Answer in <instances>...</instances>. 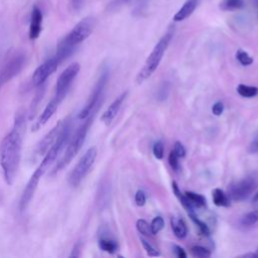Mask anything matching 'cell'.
I'll list each match as a JSON object with an SVG mask.
<instances>
[{
    "instance_id": "1f68e13d",
    "label": "cell",
    "mask_w": 258,
    "mask_h": 258,
    "mask_svg": "<svg viewBox=\"0 0 258 258\" xmlns=\"http://www.w3.org/2000/svg\"><path fill=\"white\" fill-rule=\"evenodd\" d=\"M178 156L174 153L173 150L170 151L169 155H168V163L170 165V167L174 170V171H177L178 168H179V161H178Z\"/></svg>"
},
{
    "instance_id": "f35d334b",
    "label": "cell",
    "mask_w": 258,
    "mask_h": 258,
    "mask_svg": "<svg viewBox=\"0 0 258 258\" xmlns=\"http://www.w3.org/2000/svg\"><path fill=\"white\" fill-rule=\"evenodd\" d=\"M83 2H84V0H72V5H73L74 9L79 10L82 7Z\"/></svg>"
},
{
    "instance_id": "cb8c5ba5",
    "label": "cell",
    "mask_w": 258,
    "mask_h": 258,
    "mask_svg": "<svg viewBox=\"0 0 258 258\" xmlns=\"http://www.w3.org/2000/svg\"><path fill=\"white\" fill-rule=\"evenodd\" d=\"M258 222V210L251 211L243 216L241 220V225L244 227H251Z\"/></svg>"
},
{
    "instance_id": "30bf717a",
    "label": "cell",
    "mask_w": 258,
    "mask_h": 258,
    "mask_svg": "<svg viewBox=\"0 0 258 258\" xmlns=\"http://www.w3.org/2000/svg\"><path fill=\"white\" fill-rule=\"evenodd\" d=\"M257 181L254 176H247L237 182L232 183L228 188V196L230 200L235 202H242L248 199L256 187Z\"/></svg>"
},
{
    "instance_id": "f546056e",
    "label": "cell",
    "mask_w": 258,
    "mask_h": 258,
    "mask_svg": "<svg viewBox=\"0 0 258 258\" xmlns=\"http://www.w3.org/2000/svg\"><path fill=\"white\" fill-rule=\"evenodd\" d=\"M140 241H141V244H142V246H143V248H144V250L146 251V254H147L148 256L156 257V256H159V255H160V253H159L147 240H145V239H143V238H140Z\"/></svg>"
},
{
    "instance_id": "8fae6325",
    "label": "cell",
    "mask_w": 258,
    "mask_h": 258,
    "mask_svg": "<svg viewBox=\"0 0 258 258\" xmlns=\"http://www.w3.org/2000/svg\"><path fill=\"white\" fill-rule=\"evenodd\" d=\"M59 63L60 62L58 61V59L55 56H53L42 62L40 66H38L32 75L31 81L33 86H41L46 81V79L56 71Z\"/></svg>"
},
{
    "instance_id": "7402d4cb",
    "label": "cell",
    "mask_w": 258,
    "mask_h": 258,
    "mask_svg": "<svg viewBox=\"0 0 258 258\" xmlns=\"http://www.w3.org/2000/svg\"><path fill=\"white\" fill-rule=\"evenodd\" d=\"M185 197L189 201V203L195 207V208H204L207 205V200L203 195L186 190L184 191Z\"/></svg>"
},
{
    "instance_id": "d590c367",
    "label": "cell",
    "mask_w": 258,
    "mask_h": 258,
    "mask_svg": "<svg viewBox=\"0 0 258 258\" xmlns=\"http://www.w3.org/2000/svg\"><path fill=\"white\" fill-rule=\"evenodd\" d=\"M224 112V104L222 102H216L212 107V113L215 116H221Z\"/></svg>"
},
{
    "instance_id": "ac0fdd59",
    "label": "cell",
    "mask_w": 258,
    "mask_h": 258,
    "mask_svg": "<svg viewBox=\"0 0 258 258\" xmlns=\"http://www.w3.org/2000/svg\"><path fill=\"white\" fill-rule=\"evenodd\" d=\"M171 229L173 231V234L178 239H183L187 235V226L185 222L177 217H172L170 220Z\"/></svg>"
},
{
    "instance_id": "484cf974",
    "label": "cell",
    "mask_w": 258,
    "mask_h": 258,
    "mask_svg": "<svg viewBox=\"0 0 258 258\" xmlns=\"http://www.w3.org/2000/svg\"><path fill=\"white\" fill-rule=\"evenodd\" d=\"M190 254L197 258H209L212 255V253L209 249H207L203 246H198V245L192 246L190 248Z\"/></svg>"
},
{
    "instance_id": "83f0119b",
    "label": "cell",
    "mask_w": 258,
    "mask_h": 258,
    "mask_svg": "<svg viewBox=\"0 0 258 258\" xmlns=\"http://www.w3.org/2000/svg\"><path fill=\"white\" fill-rule=\"evenodd\" d=\"M188 216H189V218L191 219V221L197 225V227L199 228V230H200V232H201L202 234H204L205 236H209V235L211 234V231H210L209 227L207 226V224H206L205 222H203L201 219H199V217H197L196 213L190 214V215H188Z\"/></svg>"
},
{
    "instance_id": "8d00e7d4",
    "label": "cell",
    "mask_w": 258,
    "mask_h": 258,
    "mask_svg": "<svg viewBox=\"0 0 258 258\" xmlns=\"http://www.w3.org/2000/svg\"><path fill=\"white\" fill-rule=\"evenodd\" d=\"M148 0H136V4L134 7V14H140L141 11L146 7Z\"/></svg>"
},
{
    "instance_id": "7bdbcfd3",
    "label": "cell",
    "mask_w": 258,
    "mask_h": 258,
    "mask_svg": "<svg viewBox=\"0 0 258 258\" xmlns=\"http://www.w3.org/2000/svg\"><path fill=\"white\" fill-rule=\"evenodd\" d=\"M256 255H257V257H258V249H257V251H256Z\"/></svg>"
},
{
    "instance_id": "4dcf8cb0",
    "label": "cell",
    "mask_w": 258,
    "mask_h": 258,
    "mask_svg": "<svg viewBox=\"0 0 258 258\" xmlns=\"http://www.w3.org/2000/svg\"><path fill=\"white\" fill-rule=\"evenodd\" d=\"M152 152H153V155L155 156V158H157V159H162V158H163V155H164V146H163V143H162L161 141H156V142L153 144Z\"/></svg>"
},
{
    "instance_id": "e575fe53",
    "label": "cell",
    "mask_w": 258,
    "mask_h": 258,
    "mask_svg": "<svg viewBox=\"0 0 258 258\" xmlns=\"http://www.w3.org/2000/svg\"><path fill=\"white\" fill-rule=\"evenodd\" d=\"M248 152L249 153H257L258 152V132L251 140V142L248 146Z\"/></svg>"
},
{
    "instance_id": "d6a6232c",
    "label": "cell",
    "mask_w": 258,
    "mask_h": 258,
    "mask_svg": "<svg viewBox=\"0 0 258 258\" xmlns=\"http://www.w3.org/2000/svg\"><path fill=\"white\" fill-rule=\"evenodd\" d=\"M173 151L174 153L180 158V157H184L185 156V148L184 146L182 145V143L180 141H175L174 145H173Z\"/></svg>"
},
{
    "instance_id": "74e56055",
    "label": "cell",
    "mask_w": 258,
    "mask_h": 258,
    "mask_svg": "<svg viewBox=\"0 0 258 258\" xmlns=\"http://www.w3.org/2000/svg\"><path fill=\"white\" fill-rule=\"evenodd\" d=\"M173 253H174V255H175L176 257H178V258H185V257H186V253H185L184 250H183L180 246H178V245H174V246H173Z\"/></svg>"
},
{
    "instance_id": "5bb4252c",
    "label": "cell",
    "mask_w": 258,
    "mask_h": 258,
    "mask_svg": "<svg viewBox=\"0 0 258 258\" xmlns=\"http://www.w3.org/2000/svg\"><path fill=\"white\" fill-rule=\"evenodd\" d=\"M61 102L58 101L55 97H53L48 104L45 106V108L43 109L42 113L40 114V116L38 117V119L35 121L34 125H33V130L36 131L38 129H40V127H42L43 125H45L47 123V121L52 117V115L55 113V111L57 110L59 104Z\"/></svg>"
},
{
    "instance_id": "3957f363",
    "label": "cell",
    "mask_w": 258,
    "mask_h": 258,
    "mask_svg": "<svg viewBox=\"0 0 258 258\" xmlns=\"http://www.w3.org/2000/svg\"><path fill=\"white\" fill-rule=\"evenodd\" d=\"M97 21L95 17L87 16L78 22L74 28L59 40L54 55L59 62L69 57L77 46L93 33Z\"/></svg>"
},
{
    "instance_id": "9a60e30c",
    "label": "cell",
    "mask_w": 258,
    "mask_h": 258,
    "mask_svg": "<svg viewBox=\"0 0 258 258\" xmlns=\"http://www.w3.org/2000/svg\"><path fill=\"white\" fill-rule=\"evenodd\" d=\"M41 23H42V13L41 10L37 7L34 6L31 11V16H30V24H29V39L34 40L36 39L40 32H41Z\"/></svg>"
},
{
    "instance_id": "4fadbf2b",
    "label": "cell",
    "mask_w": 258,
    "mask_h": 258,
    "mask_svg": "<svg viewBox=\"0 0 258 258\" xmlns=\"http://www.w3.org/2000/svg\"><path fill=\"white\" fill-rule=\"evenodd\" d=\"M128 95V92H123L120 96H118L112 103L111 105L106 109V111L102 114L101 116V121L106 124V125H110L112 123V121L115 119V117L117 116L118 112L120 111L126 97Z\"/></svg>"
},
{
    "instance_id": "7c38bea8",
    "label": "cell",
    "mask_w": 258,
    "mask_h": 258,
    "mask_svg": "<svg viewBox=\"0 0 258 258\" xmlns=\"http://www.w3.org/2000/svg\"><path fill=\"white\" fill-rule=\"evenodd\" d=\"M66 122H67V119L58 121L57 124L40 140V142L38 143V145L36 146V149H35L36 154L44 155L49 150V148L53 145V143L56 141L57 137L61 133V131L66 125Z\"/></svg>"
},
{
    "instance_id": "60d3db41",
    "label": "cell",
    "mask_w": 258,
    "mask_h": 258,
    "mask_svg": "<svg viewBox=\"0 0 258 258\" xmlns=\"http://www.w3.org/2000/svg\"><path fill=\"white\" fill-rule=\"evenodd\" d=\"M253 3H254V5H255L256 7H258V0H253Z\"/></svg>"
},
{
    "instance_id": "8992f818",
    "label": "cell",
    "mask_w": 258,
    "mask_h": 258,
    "mask_svg": "<svg viewBox=\"0 0 258 258\" xmlns=\"http://www.w3.org/2000/svg\"><path fill=\"white\" fill-rule=\"evenodd\" d=\"M97 154L98 150L95 146L90 147L84 153V155L81 157V159L78 161V163L75 165V167L68 176V182L71 186L77 187L83 181V179L86 177L88 172L91 170L93 164L95 163Z\"/></svg>"
},
{
    "instance_id": "ffe728a7",
    "label": "cell",
    "mask_w": 258,
    "mask_h": 258,
    "mask_svg": "<svg viewBox=\"0 0 258 258\" xmlns=\"http://www.w3.org/2000/svg\"><path fill=\"white\" fill-rule=\"evenodd\" d=\"M245 6V0H221L219 8L222 11H237Z\"/></svg>"
},
{
    "instance_id": "6da1fadb",
    "label": "cell",
    "mask_w": 258,
    "mask_h": 258,
    "mask_svg": "<svg viewBox=\"0 0 258 258\" xmlns=\"http://www.w3.org/2000/svg\"><path fill=\"white\" fill-rule=\"evenodd\" d=\"M24 131V115L18 114L15 118L12 130L3 138L0 144V164L4 179L9 185L14 182L19 167Z\"/></svg>"
},
{
    "instance_id": "2e32d148",
    "label": "cell",
    "mask_w": 258,
    "mask_h": 258,
    "mask_svg": "<svg viewBox=\"0 0 258 258\" xmlns=\"http://www.w3.org/2000/svg\"><path fill=\"white\" fill-rule=\"evenodd\" d=\"M199 4V0H186L183 5L178 9V11L173 16V21L179 22L187 17H189L192 12L196 10L197 6Z\"/></svg>"
},
{
    "instance_id": "e0dca14e",
    "label": "cell",
    "mask_w": 258,
    "mask_h": 258,
    "mask_svg": "<svg viewBox=\"0 0 258 258\" xmlns=\"http://www.w3.org/2000/svg\"><path fill=\"white\" fill-rule=\"evenodd\" d=\"M171 185H172V191H173L174 196L178 199L179 203H180V204L182 205V207L185 209V211L187 212V214L190 215V214L196 213V211H195L196 208L189 203V201H188L187 198L185 197L184 192H181V190L179 189V186H178L177 182H176V181H172Z\"/></svg>"
},
{
    "instance_id": "4316f807",
    "label": "cell",
    "mask_w": 258,
    "mask_h": 258,
    "mask_svg": "<svg viewBox=\"0 0 258 258\" xmlns=\"http://www.w3.org/2000/svg\"><path fill=\"white\" fill-rule=\"evenodd\" d=\"M136 229L140 234H142L144 236L153 235L149 223L147 221H145L144 219H139L136 221Z\"/></svg>"
},
{
    "instance_id": "277c9868",
    "label": "cell",
    "mask_w": 258,
    "mask_h": 258,
    "mask_svg": "<svg viewBox=\"0 0 258 258\" xmlns=\"http://www.w3.org/2000/svg\"><path fill=\"white\" fill-rule=\"evenodd\" d=\"M98 110L99 109H96L89 117H87L84 120L83 124L76 130L72 139L68 143L67 149H66L62 157L57 161V163L55 164V166L51 170V174L56 173L59 170H61L63 167H66L74 159V157L79 153V151L81 150V148H82V146H83V144L86 140L87 134L89 132V129H90V127H91V125L94 121V117H95L96 113L98 112Z\"/></svg>"
},
{
    "instance_id": "ba28073f",
    "label": "cell",
    "mask_w": 258,
    "mask_h": 258,
    "mask_svg": "<svg viewBox=\"0 0 258 258\" xmlns=\"http://www.w3.org/2000/svg\"><path fill=\"white\" fill-rule=\"evenodd\" d=\"M25 63V54L22 51L12 52L5 60L0 70V88L16 77L23 69Z\"/></svg>"
},
{
    "instance_id": "603a6c76",
    "label": "cell",
    "mask_w": 258,
    "mask_h": 258,
    "mask_svg": "<svg viewBox=\"0 0 258 258\" xmlns=\"http://www.w3.org/2000/svg\"><path fill=\"white\" fill-rule=\"evenodd\" d=\"M237 92L243 98H253L258 95V88L255 86L240 84L237 87Z\"/></svg>"
},
{
    "instance_id": "b9f144b4",
    "label": "cell",
    "mask_w": 258,
    "mask_h": 258,
    "mask_svg": "<svg viewBox=\"0 0 258 258\" xmlns=\"http://www.w3.org/2000/svg\"><path fill=\"white\" fill-rule=\"evenodd\" d=\"M119 3H124V2H128L129 0H117Z\"/></svg>"
},
{
    "instance_id": "d4e9b609",
    "label": "cell",
    "mask_w": 258,
    "mask_h": 258,
    "mask_svg": "<svg viewBox=\"0 0 258 258\" xmlns=\"http://www.w3.org/2000/svg\"><path fill=\"white\" fill-rule=\"evenodd\" d=\"M236 58H237V60H238L242 66H244V67L250 66V64H252L253 61H254L253 57H252L247 51H245V50H243V49H241V48L236 51Z\"/></svg>"
},
{
    "instance_id": "d6986e66",
    "label": "cell",
    "mask_w": 258,
    "mask_h": 258,
    "mask_svg": "<svg viewBox=\"0 0 258 258\" xmlns=\"http://www.w3.org/2000/svg\"><path fill=\"white\" fill-rule=\"evenodd\" d=\"M212 197H213V202L217 207H230L231 205V200L227 194L224 192L221 188H214L212 191Z\"/></svg>"
},
{
    "instance_id": "836d02e7",
    "label": "cell",
    "mask_w": 258,
    "mask_h": 258,
    "mask_svg": "<svg viewBox=\"0 0 258 258\" xmlns=\"http://www.w3.org/2000/svg\"><path fill=\"white\" fill-rule=\"evenodd\" d=\"M135 203L138 207H143L146 203V196L145 192L141 189L137 190L135 194Z\"/></svg>"
},
{
    "instance_id": "52a82bcc",
    "label": "cell",
    "mask_w": 258,
    "mask_h": 258,
    "mask_svg": "<svg viewBox=\"0 0 258 258\" xmlns=\"http://www.w3.org/2000/svg\"><path fill=\"white\" fill-rule=\"evenodd\" d=\"M108 79H109V72H108V70H104L102 72L101 76L99 77L91 95L89 96L87 103L85 104V106L83 107V109L80 111V113L78 115V118L80 120H85L96 109H99L100 105L102 104L101 98L103 96V92H104V89L108 82Z\"/></svg>"
},
{
    "instance_id": "9c48e42d",
    "label": "cell",
    "mask_w": 258,
    "mask_h": 258,
    "mask_svg": "<svg viewBox=\"0 0 258 258\" xmlns=\"http://www.w3.org/2000/svg\"><path fill=\"white\" fill-rule=\"evenodd\" d=\"M81 67L78 62H74L70 64L58 77L56 84H55V92L54 96L58 101H62L67 96L71 85L73 84L74 80L77 78L78 74L80 73Z\"/></svg>"
},
{
    "instance_id": "5b68a950",
    "label": "cell",
    "mask_w": 258,
    "mask_h": 258,
    "mask_svg": "<svg viewBox=\"0 0 258 258\" xmlns=\"http://www.w3.org/2000/svg\"><path fill=\"white\" fill-rule=\"evenodd\" d=\"M172 36H173V31L169 30L154 45L152 51L149 53L143 67L141 68V70L138 72V74L136 76L137 84L144 83L156 71V69L158 68V66L164 55V52L166 51V49L172 39Z\"/></svg>"
},
{
    "instance_id": "f1b7e54d",
    "label": "cell",
    "mask_w": 258,
    "mask_h": 258,
    "mask_svg": "<svg viewBox=\"0 0 258 258\" xmlns=\"http://www.w3.org/2000/svg\"><path fill=\"white\" fill-rule=\"evenodd\" d=\"M150 227H151V231H152L153 235L158 234L163 229V227H164V220H163V218L160 217V216L155 217L152 220V222L150 224Z\"/></svg>"
},
{
    "instance_id": "ab89813d",
    "label": "cell",
    "mask_w": 258,
    "mask_h": 258,
    "mask_svg": "<svg viewBox=\"0 0 258 258\" xmlns=\"http://www.w3.org/2000/svg\"><path fill=\"white\" fill-rule=\"evenodd\" d=\"M253 202H254V203H257V202H258V191L254 195V197H253Z\"/></svg>"
},
{
    "instance_id": "44dd1931",
    "label": "cell",
    "mask_w": 258,
    "mask_h": 258,
    "mask_svg": "<svg viewBox=\"0 0 258 258\" xmlns=\"http://www.w3.org/2000/svg\"><path fill=\"white\" fill-rule=\"evenodd\" d=\"M98 243H99V247H100L101 250H103L107 253H110V254L115 253L118 249L117 242L112 240L111 238H108V237H105V236H102L99 239Z\"/></svg>"
},
{
    "instance_id": "7a4b0ae2",
    "label": "cell",
    "mask_w": 258,
    "mask_h": 258,
    "mask_svg": "<svg viewBox=\"0 0 258 258\" xmlns=\"http://www.w3.org/2000/svg\"><path fill=\"white\" fill-rule=\"evenodd\" d=\"M70 133H71V122L69 119H67L66 125H64L61 133L59 134V136L57 137V139L53 143V145L49 148V150L44 154L42 161L40 162V164L37 166V168L34 170L32 175L30 176V178L22 192V196H21V199L19 202V209L21 212L26 210V208L28 207V205L30 204V202L34 196V192L37 188L40 178L46 172V170L49 168V166L54 162V160L56 159L59 152L62 150L64 145L68 143L69 138H70Z\"/></svg>"
}]
</instances>
